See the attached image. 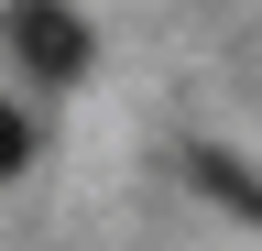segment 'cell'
I'll list each match as a JSON object with an SVG mask.
<instances>
[{
    "label": "cell",
    "mask_w": 262,
    "mask_h": 251,
    "mask_svg": "<svg viewBox=\"0 0 262 251\" xmlns=\"http://www.w3.org/2000/svg\"><path fill=\"white\" fill-rule=\"evenodd\" d=\"M0 44H11V66L33 77V87H77L88 77V22L66 11V0H11V11H0Z\"/></svg>",
    "instance_id": "1"
},
{
    "label": "cell",
    "mask_w": 262,
    "mask_h": 251,
    "mask_svg": "<svg viewBox=\"0 0 262 251\" xmlns=\"http://www.w3.org/2000/svg\"><path fill=\"white\" fill-rule=\"evenodd\" d=\"M186 164L208 175V197H219V208H241V218H262V175H251V164H229V153H208V142H196Z\"/></svg>",
    "instance_id": "2"
},
{
    "label": "cell",
    "mask_w": 262,
    "mask_h": 251,
    "mask_svg": "<svg viewBox=\"0 0 262 251\" xmlns=\"http://www.w3.org/2000/svg\"><path fill=\"white\" fill-rule=\"evenodd\" d=\"M22 164H33V120L0 99V175H22Z\"/></svg>",
    "instance_id": "3"
}]
</instances>
